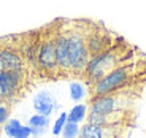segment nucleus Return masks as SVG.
<instances>
[{"mask_svg": "<svg viewBox=\"0 0 146 138\" xmlns=\"http://www.w3.org/2000/svg\"><path fill=\"white\" fill-rule=\"evenodd\" d=\"M0 59L3 62L5 70H24V62L22 57L13 49H0Z\"/></svg>", "mask_w": 146, "mask_h": 138, "instance_id": "9b49d317", "label": "nucleus"}, {"mask_svg": "<svg viewBox=\"0 0 146 138\" xmlns=\"http://www.w3.org/2000/svg\"><path fill=\"white\" fill-rule=\"evenodd\" d=\"M127 117H129V109H117V111H111L106 113V114L89 113L88 122L95 124V125H105V127H119L124 121H127Z\"/></svg>", "mask_w": 146, "mask_h": 138, "instance_id": "0eeeda50", "label": "nucleus"}, {"mask_svg": "<svg viewBox=\"0 0 146 138\" xmlns=\"http://www.w3.org/2000/svg\"><path fill=\"white\" fill-rule=\"evenodd\" d=\"M117 62H119V54L114 49H106L99 54L91 56L88 65H86V70H84V76H86L88 84H91L92 87L95 83H99L111 70L116 68Z\"/></svg>", "mask_w": 146, "mask_h": 138, "instance_id": "f257e3e1", "label": "nucleus"}, {"mask_svg": "<svg viewBox=\"0 0 146 138\" xmlns=\"http://www.w3.org/2000/svg\"><path fill=\"white\" fill-rule=\"evenodd\" d=\"M119 127H105L86 122L80 129L78 138H119Z\"/></svg>", "mask_w": 146, "mask_h": 138, "instance_id": "6e6552de", "label": "nucleus"}, {"mask_svg": "<svg viewBox=\"0 0 146 138\" xmlns=\"http://www.w3.org/2000/svg\"><path fill=\"white\" fill-rule=\"evenodd\" d=\"M2 127H3V133L7 135L8 138H15L16 133H18V130L22 127V124L19 119H8Z\"/></svg>", "mask_w": 146, "mask_h": 138, "instance_id": "dca6fc26", "label": "nucleus"}, {"mask_svg": "<svg viewBox=\"0 0 146 138\" xmlns=\"http://www.w3.org/2000/svg\"><path fill=\"white\" fill-rule=\"evenodd\" d=\"M68 35V60H70V72L75 75H84V70L88 65L91 52L86 44V36L80 30H72Z\"/></svg>", "mask_w": 146, "mask_h": 138, "instance_id": "f03ea898", "label": "nucleus"}, {"mask_svg": "<svg viewBox=\"0 0 146 138\" xmlns=\"http://www.w3.org/2000/svg\"><path fill=\"white\" fill-rule=\"evenodd\" d=\"M60 135H62V138H78L80 137V124L72 122V121L67 119L65 125H64V130Z\"/></svg>", "mask_w": 146, "mask_h": 138, "instance_id": "f3484780", "label": "nucleus"}, {"mask_svg": "<svg viewBox=\"0 0 146 138\" xmlns=\"http://www.w3.org/2000/svg\"><path fill=\"white\" fill-rule=\"evenodd\" d=\"M5 67H3V62H2V59H0V72H3Z\"/></svg>", "mask_w": 146, "mask_h": 138, "instance_id": "412c9836", "label": "nucleus"}, {"mask_svg": "<svg viewBox=\"0 0 146 138\" xmlns=\"http://www.w3.org/2000/svg\"><path fill=\"white\" fill-rule=\"evenodd\" d=\"M132 76V67L127 65H117L114 70L106 75L105 78L95 83L91 87V94L92 97H100V95L106 94H113V92L119 91L121 87H124L127 84V81Z\"/></svg>", "mask_w": 146, "mask_h": 138, "instance_id": "7ed1b4c3", "label": "nucleus"}, {"mask_svg": "<svg viewBox=\"0 0 146 138\" xmlns=\"http://www.w3.org/2000/svg\"><path fill=\"white\" fill-rule=\"evenodd\" d=\"M68 91H70V98L75 100V102H81L86 97V87H84L83 83H78V81L70 83Z\"/></svg>", "mask_w": 146, "mask_h": 138, "instance_id": "2eb2a0df", "label": "nucleus"}, {"mask_svg": "<svg viewBox=\"0 0 146 138\" xmlns=\"http://www.w3.org/2000/svg\"><path fill=\"white\" fill-rule=\"evenodd\" d=\"M67 119H68V113L64 111V113H60V114H59V117L56 119L54 125H52V135H54V137H59V135L62 133L64 125H65Z\"/></svg>", "mask_w": 146, "mask_h": 138, "instance_id": "a211bd4d", "label": "nucleus"}, {"mask_svg": "<svg viewBox=\"0 0 146 138\" xmlns=\"http://www.w3.org/2000/svg\"><path fill=\"white\" fill-rule=\"evenodd\" d=\"M56 60L57 68L62 73H70V60H68V35L59 32L56 35Z\"/></svg>", "mask_w": 146, "mask_h": 138, "instance_id": "1a4fd4ad", "label": "nucleus"}, {"mask_svg": "<svg viewBox=\"0 0 146 138\" xmlns=\"http://www.w3.org/2000/svg\"><path fill=\"white\" fill-rule=\"evenodd\" d=\"M36 64L43 72L56 73L59 72L57 60H56V40L54 38H46L38 46V54H36Z\"/></svg>", "mask_w": 146, "mask_h": 138, "instance_id": "423d86ee", "label": "nucleus"}, {"mask_svg": "<svg viewBox=\"0 0 146 138\" xmlns=\"http://www.w3.org/2000/svg\"><path fill=\"white\" fill-rule=\"evenodd\" d=\"M86 116H88V106L83 105V103H78V105H75L72 109L68 111V121H72V122H83L84 119H86Z\"/></svg>", "mask_w": 146, "mask_h": 138, "instance_id": "4468645a", "label": "nucleus"}, {"mask_svg": "<svg viewBox=\"0 0 146 138\" xmlns=\"http://www.w3.org/2000/svg\"><path fill=\"white\" fill-rule=\"evenodd\" d=\"M86 44H88V49L91 52V56L99 54V52L108 49V40L103 35H100V33H91V35H88L86 36Z\"/></svg>", "mask_w": 146, "mask_h": 138, "instance_id": "ddd939ff", "label": "nucleus"}, {"mask_svg": "<svg viewBox=\"0 0 146 138\" xmlns=\"http://www.w3.org/2000/svg\"><path fill=\"white\" fill-rule=\"evenodd\" d=\"M0 100H2V98H0Z\"/></svg>", "mask_w": 146, "mask_h": 138, "instance_id": "5701e85b", "label": "nucleus"}, {"mask_svg": "<svg viewBox=\"0 0 146 138\" xmlns=\"http://www.w3.org/2000/svg\"><path fill=\"white\" fill-rule=\"evenodd\" d=\"M130 106V98L125 94L121 92H113V94L100 95V97H92L89 103V113L94 114H106L117 109H129Z\"/></svg>", "mask_w": 146, "mask_h": 138, "instance_id": "20e7f679", "label": "nucleus"}, {"mask_svg": "<svg viewBox=\"0 0 146 138\" xmlns=\"http://www.w3.org/2000/svg\"><path fill=\"white\" fill-rule=\"evenodd\" d=\"M33 109L36 114H43V116H51L52 111L57 108V102H56L54 95L49 91H40L36 92L33 97Z\"/></svg>", "mask_w": 146, "mask_h": 138, "instance_id": "9d476101", "label": "nucleus"}, {"mask_svg": "<svg viewBox=\"0 0 146 138\" xmlns=\"http://www.w3.org/2000/svg\"><path fill=\"white\" fill-rule=\"evenodd\" d=\"M8 119H10V106L3 100H0V125H3Z\"/></svg>", "mask_w": 146, "mask_h": 138, "instance_id": "6ab92c4d", "label": "nucleus"}, {"mask_svg": "<svg viewBox=\"0 0 146 138\" xmlns=\"http://www.w3.org/2000/svg\"><path fill=\"white\" fill-rule=\"evenodd\" d=\"M24 81V70H3L0 72V98L8 100L19 92Z\"/></svg>", "mask_w": 146, "mask_h": 138, "instance_id": "39448f33", "label": "nucleus"}, {"mask_svg": "<svg viewBox=\"0 0 146 138\" xmlns=\"http://www.w3.org/2000/svg\"><path fill=\"white\" fill-rule=\"evenodd\" d=\"M29 138H35V137H29Z\"/></svg>", "mask_w": 146, "mask_h": 138, "instance_id": "4be33fe9", "label": "nucleus"}, {"mask_svg": "<svg viewBox=\"0 0 146 138\" xmlns=\"http://www.w3.org/2000/svg\"><path fill=\"white\" fill-rule=\"evenodd\" d=\"M27 125L32 130V137H35V138L43 137L48 132V129H49V117L43 116V114H33V116H30Z\"/></svg>", "mask_w": 146, "mask_h": 138, "instance_id": "f8f14e48", "label": "nucleus"}, {"mask_svg": "<svg viewBox=\"0 0 146 138\" xmlns=\"http://www.w3.org/2000/svg\"><path fill=\"white\" fill-rule=\"evenodd\" d=\"M29 137H32V130H30V127L29 125H22V127L18 130V133H16L15 138H29Z\"/></svg>", "mask_w": 146, "mask_h": 138, "instance_id": "aec40b11", "label": "nucleus"}]
</instances>
